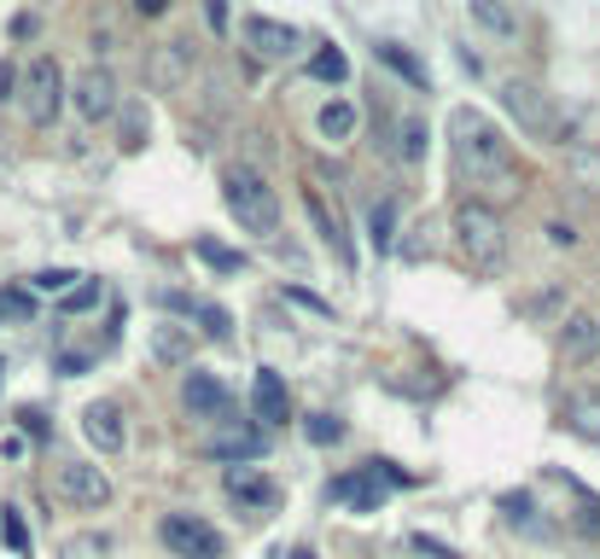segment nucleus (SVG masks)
Segmentation results:
<instances>
[{"mask_svg": "<svg viewBox=\"0 0 600 559\" xmlns=\"http://www.w3.org/2000/svg\"><path fill=\"white\" fill-rule=\"evenodd\" d=\"M449 158H454V175H461L472 193H484V198L519 193V158H513V140L495 129L479 106H454L449 111Z\"/></svg>", "mask_w": 600, "mask_h": 559, "instance_id": "1", "label": "nucleus"}, {"mask_svg": "<svg viewBox=\"0 0 600 559\" xmlns=\"http://www.w3.org/2000/svg\"><path fill=\"white\" fill-rule=\"evenodd\" d=\"M449 227H454V251H461L472 275H502L507 268V222L495 216V204H484V198L454 204Z\"/></svg>", "mask_w": 600, "mask_h": 559, "instance_id": "2", "label": "nucleus"}, {"mask_svg": "<svg viewBox=\"0 0 600 559\" xmlns=\"http://www.w3.org/2000/svg\"><path fill=\"white\" fill-rule=\"evenodd\" d=\"M222 198H227V216L239 222V234H257V239L280 234V193L268 186V175H257V170H227Z\"/></svg>", "mask_w": 600, "mask_h": 559, "instance_id": "3", "label": "nucleus"}, {"mask_svg": "<svg viewBox=\"0 0 600 559\" xmlns=\"http://www.w3.org/2000/svg\"><path fill=\"white\" fill-rule=\"evenodd\" d=\"M502 106H507V117L519 122L525 135H536V140H560L566 135V122H560V111H554V99L536 88V82H502Z\"/></svg>", "mask_w": 600, "mask_h": 559, "instance_id": "4", "label": "nucleus"}, {"mask_svg": "<svg viewBox=\"0 0 600 559\" xmlns=\"http://www.w3.org/2000/svg\"><path fill=\"white\" fill-rule=\"evenodd\" d=\"M58 106H65V71H58L53 53H35L24 65V117L35 129H47L58 117Z\"/></svg>", "mask_w": 600, "mask_h": 559, "instance_id": "5", "label": "nucleus"}, {"mask_svg": "<svg viewBox=\"0 0 600 559\" xmlns=\"http://www.w3.org/2000/svg\"><path fill=\"white\" fill-rule=\"evenodd\" d=\"M158 536H163V548L181 553V559H222V548H227L222 530L211 519H199V513H163Z\"/></svg>", "mask_w": 600, "mask_h": 559, "instance_id": "6", "label": "nucleus"}, {"mask_svg": "<svg viewBox=\"0 0 600 559\" xmlns=\"http://www.w3.org/2000/svg\"><path fill=\"white\" fill-rule=\"evenodd\" d=\"M53 495L82 507V513H94V507L111 502V479H106V466H94V461H58L53 466Z\"/></svg>", "mask_w": 600, "mask_h": 559, "instance_id": "7", "label": "nucleus"}, {"mask_svg": "<svg viewBox=\"0 0 600 559\" xmlns=\"http://www.w3.org/2000/svg\"><path fill=\"white\" fill-rule=\"evenodd\" d=\"M71 106H76L82 122H106V117H117V111H122L117 76H111L106 65H88V71L71 82Z\"/></svg>", "mask_w": 600, "mask_h": 559, "instance_id": "8", "label": "nucleus"}, {"mask_svg": "<svg viewBox=\"0 0 600 559\" xmlns=\"http://www.w3.org/2000/svg\"><path fill=\"white\" fill-rule=\"evenodd\" d=\"M245 47H251L257 58H268V65H280V58H292L303 47V35L292 24H280V18L251 12V18H245Z\"/></svg>", "mask_w": 600, "mask_h": 559, "instance_id": "9", "label": "nucleus"}, {"mask_svg": "<svg viewBox=\"0 0 600 559\" xmlns=\"http://www.w3.org/2000/svg\"><path fill=\"white\" fill-rule=\"evenodd\" d=\"M82 438H88L99 454H117L122 443H129V426H122V402L99 397V402L82 408Z\"/></svg>", "mask_w": 600, "mask_h": 559, "instance_id": "10", "label": "nucleus"}, {"mask_svg": "<svg viewBox=\"0 0 600 559\" xmlns=\"http://www.w3.org/2000/svg\"><path fill=\"white\" fill-rule=\"evenodd\" d=\"M181 402H188V413L193 420H227V408H234V397H227V385L216 379V373H204V367H193L188 373V385H181Z\"/></svg>", "mask_w": 600, "mask_h": 559, "instance_id": "11", "label": "nucleus"}, {"mask_svg": "<svg viewBox=\"0 0 600 559\" xmlns=\"http://www.w3.org/2000/svg\"><path fill=\"white\" fill-rule=\"evenodd\" d=\"M222 431L216 438H204V454H216V461H257V454L268 449V438H262V426H239V420H216Z\"/></svg>", "mask_w": 600, "mask_h": 559, "instance_id": "12", "label": "nucleus"}, {"mask_svg": "<svg viewBox=\"0 0 600 559\" xmlns=\"http://www.w3.org/2000/svg\"><path fill=\"white\" fill-rule=\"evenodd\" d=\"M193 65H199L193 41H163V47L152 53V82L163 94H175V88H188L193 82Z\"/></svg>", "mask_w": 600, "mask_h": 559, "instance_id": "13", "label": "nucleus"}, {"mask_svg": "<svg viewBox=\"0 0 600 559\" xmlns=\"http://www.w3.org/2000/svg\"><path fill=\"white\" fill-rule=\"evenodd\" d=\"M251 413H257V426H286V413H292L286 379H280L275 367H257V379H251Z\"/></svg>", "mask_w": 600, "mask_h": 559, "instance_id": "14", "label": "nucleus"}, {"mask_svg": "<svg viewBox=\"0 0 600 559\" xmlns=\"http://www.w3.org/2000/svg\"><path fill=\"white\" fill-rule=\"evenodd\" d=\"M379 484H385L379 466L367 461V466H356V472H344V479H333V490H326V495H333V502H350L356 513H379V495H385Z\"/></svg>", "mask_w": 600, "mask_h": 559, "instance_id": "15", "label": "nucleus"}, {"mask_svg": "<svg viewBox=\"0 0 600 559\" xmlns=\"http://www.w3.org/2000/svg\"><path fill=\"white\" fill-rule=\"evenodd\" d=\"M147 350H152L158 367H188L193 362V326L163 321V326H152V333H147Z\"/></svg>", "mask_w": 600, "mask_h": 559, "instance_id": "16", "label": "nucleus"}, {"mask_svg": "<svg viewBox=\"0 0 600 559\" xmlns=\"http://www.w3.org/2000/svg\"><path fill=\"white\" fill-rule=\"evenodd\" d=\"M315 129H321L326 147H344V140H356V129H362L356 99H326V106L315 111Z\"/></svg>", "mask_w": 600, "mask_h": 559, "instance_id": "17", "label": "nucleus"}, {"mask_svg": "<svg viewBox=\"0 0 600 559\" xmlns=\"http://www.w3.org/2000/svg\"><path fill=\"white\" fill-rule=\"evenodd\" d=\"M303 211H309V222H315V234H321V245H326V251H339V262H350L344 222H339V211H326V198L315 193V186H303Z\"/></svg>", "mask_w": 600, "mask_h": 559, "instance_id": "18", "label": "nucleus"}, {"mask_svg": "<svg viewBox=\"0 0 600 559\" xmlns=\"http://www.w3.org/2000/svg\"><path fill=\"white\" fill-rule=\"evenodd\" d=\"M467 18H472L484 35H495V41H513V35H519V12H513L507 0H467Z\"/></svg>", "mask_w": 600, "mask_h": 559, "instance_id": "19", "label": "nucleus"}, {"mask_svg": "<svg viewBox=\"0 0 600 559\" xmlns=\"http://www.w3.org/2000/svg\"><path fill=\"white\" fill-rule=\"evenodd\" d=\"M560 420H566L583 443H600V390H571L566 408H560Z\"/></svg>", "mask_w": 600, "mask_h": 559, "instance_id": "20", "label": "nucleus"}, {"mask_svg": "<svg viewBox=\"0 0 600 559\" xmlns=\"http://www.w3.org/2000/svg\"><path fill=\"white\" fill-rule=\"evenodd\" d=\"M227 495H234V502H245V507H268L275 502V484L262 479V472H251V466H227Z\"/></svg>", "mask_w": 600, "mask_h": 559, "instance_id": "21", "label": "nucleus"}, {"mask_svg": "<svg viewBox=\"0 0 600 559\" xmlns=\"http://www.w3.org/2000/svg\"><path fill=\"white\" fill-rule=\"evenodd\" d=\"M374 58H379V65H390V71H397L403 82H408V88H431V76H426V65H420V58H414L408 47H397V41H379V47H374Z\"/></svg>", "mask_w": 600, "mask_h": 559, "instance_id": "22", "label": "nucleus"}, {"mask_svg": "<svg viewBox=\"0 0 600 559\" xmlns=\"http://www.w3.org/2000/svg\"><path fill=\"white\" fill-rule=\"evenodd\" d=\"M193 251H199L204 268H216V275H239V268H245V257L234 251V245H222L216 234H199V239H193Z\"/></svg>", "mask_w": 600, "mask_h": 559, "instance_id": "23", "label": "nucleus"}, {"mask_svg": "<svg viewBox=\"0 0 600 559\" xmlns=\"http://www.w3.org/2000/svg\"><path fill=\"white\" fill-rule=\"evenodd\" d=\"M367 239H374V251H390V245H397V198H379L374 211H367Z\"/></svg>", "mask_w": 600, "mask_h": 559, "instance_id": "24", "label": "nucleus"}, {"mask_svg": "<svg viewBox=\"0 0 600 559\" xmlns=\"http://www.w3.org/2000/svg\"><path fill=\"white\" fill-rule=\"evenodd\" d=\"M309 76H315V82H333V88H339V82L350 76V58H344L339 47H321L315 58H309Z\"/></svg>", "mask_w": 600, "mask_h": 559, "instance_id": "25", "label": "nucleus"}, {"mask_svg": "<svg viewBox=\"0 0 600 559\" xmlns=\"http://www.w3.org/2000/svg\"><path fill=\"white\" fill-rule=\"evenodd\" d=\"M426 147H431V135H426V117H403V163H426Z\"/></svg>", "mask_w": 600, "mask_h": 559, "instance_id": "26", "label": "nucleus"}, {"mask_svg": "<svg viewBox=\"0 0 600 559\" xmlns=\"http://www.w3.org/2000/svg\"><path fill=\"white\" fill-rule=\"evenodd\" d=\"M65 559H111V536H99V530H82V536H71L65 548H58Z\"/></svg>", "mask_w": 600, "mask_h": 559, "instance_id": "27", "label": "nucleus"}, {"mask_svg": "<svg viewBox=\"0 0 600 559\" xmlns=\"http://www.w3.org/2000/svg\"><path fill=\"white\" fill-rule=\"evenodd\" d=\"M99 298H106V286H99V280H82L76 292H65V298H58V309H65V315H88V309H94Z\"/></svg>", "mask_w": 600, "mask_h": 559, "instance_id": "28", "label": "nucleus"}, {"mask_svg": "<svg viewBox=\"0 0 600 559\" xmlns=\"http://www.w3.org/2000/svg\"><path fill=\"white\" fill-rule=\"evenodd\" d=\"M76 268H41L35 275V292H47V298H65V292H76Z\"/></svg>", "mask_w": 600, "mask_h": 559, "instance_id": "29", "label": "nucleus"}, {"mask_svg": "<svg viewBox=\"0 0 600 559\" xmlns=\"http://www.w3.org/2000/svg\"><path fill=\"white\" fill-rule=\"evenodd\" d=\"M117 122H122V147H129V152L147 147V111H140V106H122Z\"/></svg>", "mask_w": 600, "mask_h": 559, "instance_id": "30", "label": "nucleus"}, {"mask_svg": "<svg viewBox=\"0 0 600 559\" xmlns=\"http://www.w3.org/2000/svg\"><path fill=\"white\" fill-rule=\"evenodd\" d=\"M594 338H600V333H594L589 321H566V338H560V344H566V356H571V362H583L589 350H594Z\"/></svg>", "mask_w": 600, "mask_h": 559, "instance_id": "31", "label": "nucleus"}, {"mask_svg": "<svg viewBox=\"0 0 600 559\" xmlns=\"http://www.w3.org/2000/svg\"><path fill=\"white\" fill-rule=\"evenodd\" d=\"M303 431H309V443H344V420H333V413H309L303 420Z\"/></svg>", "mask_w": 600, "mask_h": 559, "instance_id": "32", "label": "nucleus"}, {"mask_svg": "<svg viewBox=\"0 0 600 559\" xmlns=\"http://www.w3.org/2000/svg\"><path fill=\"white\" fill-rule=\"evenodd\" d=\"M193 315L204 321V338H234V321H227V309H222V303H199Z\"/></svg>", "mask_w": 600, "mask_h": 559, "instance_id": "33", "label": "nucleus"}, {"mask_svg": "<svg viewBox=\"0 0 600 559\" xmlns=\"http://www.w3.org/2000/svg\"><path fill=\"white\" fill-rule=\"evenodd\" d=\"M0 536H7V548H12L18 559H30V530H24V519H18V507H7V519H0Z\"/></svg>", "mask_w": 600, "mask_h": 559, "instance_id": "34", "label": "nucleus"}, {"mask_svg": "<svg viewBox=\"0 0 600 559\" xmlns=\"http://www.w3.org/2000/svg\"><path fill=\"white\" fill-rule=\"evenodd\" d=\"M53 367L65 373V379H76V373H88V367H94V356H88V350H58Z\"/></svg>", "mask_w": 600, "mask_h": 559, "instance_id": "35", "label": "nucleus"}, {"mask_svg": "<svg viewBox=\"0 0 600 559\" xmlns=\"http://www.w3.org/2000/svg\"><path fill=\"white\" fill-rule=\"evenodd\" d=\"M571 170H577V181H589L594 193H600V158L594 152H571Z\"/></svg>", "mask_w": 600, "mask_h": 559, "instance_id": "36", "label": "nucleus"}, {"mask_svg": "<svg viewBox=\"0 0 600 559\" xmlns=\"http://www.w3.org/2000/svg\"><path fill=\"white\" fill-rule=\"evenodd\" d=\"M414 548H420L426 559H454V548H449V542H431L426 530H414Z\"/></svg>", "mask_w": 600, "mask_h": 559, "instance_id": "37", "label": "nucleus"}, {"mask_svg": "<svg viewBox=\"0 0 600 559\" xmlns=\"http://www.w3.org/2000/svg\"><path fill=\"white\" fill-rule=\"evenodd\" d=\"M548 239H554V245H566V251H571V245H577V234H571V222H548Z\"/></svg>", "mask_w": 600, "mask_h": 559, "instance_id": "38", "label": "nucleus"}, {"mask_svg": "<svg viewBox=\"0 0 600 559\" xmlns=\"http://www.w3.org/2000/svg\"><path fill=\"white\" fill-rule=\"evenodd\" d=\"M0 303H7V315H30V292H7Z\"/></svg>", "mask_w": 600, "mask_h": 559, "instance_id": "39", "label": "nucleus"}, {"mask_svg": "<svg viewBox=\"0 0 600 559\" xmlns=\"http://www.w3.org/2000/svg\"><path fill=\"white\" fill-rule=\"evenodd\" d=\"M135 12L140 18H158V12H170V0H135Z\"/></svg>", "mask_w": 600, "mask_h": 559, "instance_id": "40", "label": "nucleus"}, {"mask_svg": "<svg viewBox=\"0 0 600 559\" xmlns=\"http://www.w3.org/2000/svg\"><path fill=\"white\" fill-rule=\"evenodd\" d=\"M12 88H18V76H12V65H0V99H7Z\"/></svg>", "mask_w": 600, "mask_h": 559, "instance_id": "41", "label": "nucleus"}, {"mask_svg": "<svg viewBox=\"0 0 600 559\" xmlns=\"http://www.w3.org/2000/svg\"><path fill=\"white\" fill-rule=\"evenodd\" d=\"M292 559H315V548H292Z\"/></svg>", "mask_w": 600, "mask_h": 559, "instance_id": "42", "label": "nucleus"}, {"mask_svg": "<svg viewBox=\"0 0 600 559\" xmlns=\"http://www.w3.org/2000/svg\"><path fill=\"white\" fill-rule=\"evenodd\" d=\"M0 315H7V303H0Z\"/></svg>", "mask_w": 600, "mask_h": 559, "instance_id": "43", "label": "nucleus"}]
</instances>
